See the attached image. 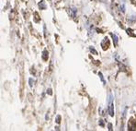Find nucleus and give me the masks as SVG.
Wrapping results in <instances>:
<instances>
[{"instance_id": "f257e3e1", "label": "nucleus", "mask_w": 136, "mask_h": 131, "mask_svg": "<svg viewBox=\"0 0 136 131\" xmlns=\"http://www.w3.org/2000/svg\"><path fill=\"white\" fill-rule=\"evenodd\" d=\"M109 112L111 116L114 115V111H113V102H112V96L110 95V105H109Z\"/></svg>"}]
</instances>
